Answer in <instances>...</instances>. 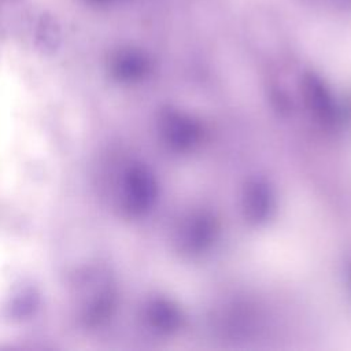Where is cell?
<instances>
[{"instance_id": "1", "label": "cell", "mask_w": 351, "mask_h": 351, "mask_svg": "<svg viewBox=\"0 0 351 351\" xmlns=\"http://www.w3.org/2000/svg\"><path fill=\"white\" fill-rule=\"evenodd\" d=\"M155 186L149 173L141 166H132L123 176V202L128 211L144 213L152 203Z\"/></svg>"}, {"instance_id": "2", "label": "cell", "mask_w": 351, "mask_h": 351, "mask_svg": "<svg viewBox=\"0 0 351 351\" xmlns=\"http://www.w3.org/2000/svg\"><path fill=\"white\" fill-rule=\"evenodd\" d=\"M149 63L144 53L136 49H121L110 58L111 75L122 82L140 80L148 71Z\"/></svg>"}, {"instance_id": "3", "label": "cell", "mask_w": 351, "mask_h": 351, "mask_svg": "<svg viewBox=\"0 0 351 351\" xmlns=\"http://www.w3.org/2000/svg\"><path fill=\"white\" fill-rule=\"evenodd\" d=\"M112 308H114L112 295L107 291L100 292L95 295V298L90 299V302L88 303L84 311V319L89 326L100 325L111 315Z\"/></svg>"}, {"instance_id": "4", "label": "cell", "mask_w": 351, "mask_h": 351, "mask_svg": "<svg viewBox=\"0 0 351 351\" xmlns=\"http://www.w3.org/2000/svg\"><path fill=\"white\" fill-rule=\"evenodd\" d=\"M38 306V293L34 288H22L11 299L10 313L12 317L22 319L30 317Z\"/></svg>"}, {"instance_id": "5", "label": "cell", "mask_w": 351, "mask_h": 351, "mask_svg": "<svg viewBox=\"0 0 351 351\" xmlns=\"http://www.w3.org/2000/svg\"><path fill=\"white\" fill-rule=\"evenodd\" d=\"M37 45L45 51L52 52L58 48L60 41V30L56 22L49 16H43L37 27Z\"/></svg>"}, {"instance_id": "6", "label": "cell", "mask_w": 351, "mask_h": 351, "mask_svg": "<svg viewBox=\"0 0 351 351\" xmlns=\"http://www.w3.org/2000/svg\"><path fill=\"white\" fill-rule=\"evenodd\" d=\"M86 1H89L92 4H107V3H111L114 0H86Z\"/></svg>"}]
</instances>
